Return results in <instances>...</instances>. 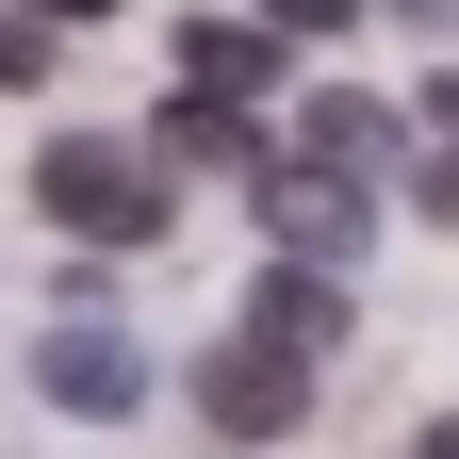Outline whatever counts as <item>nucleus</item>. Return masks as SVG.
Segmentation results:
<instances>
[{"mask_svg":"<svg viewBox=\"0 0 459 459\" xmlns=\"http://www.w3.org/2000/svg\"><path fill=\"white\" fill-rule=\"evenodd\" d=\"M164 197H181V181H164L132 132H49V148H33V213H49V230H82V247H148Z\"/></svg>","mask_w":459,"mask_h":459,"instance_id":"nucleus-1","label":"nucleus"},{"mask_svg":"<svg viewBox=\"0 0 459 459\" xmlns=\"http://www.w3.org/2000/svg\"><path fill=\"white\" fill-rule=\"evenodd\" d=\"M247 181H263V230H279V263H312V279H344V263L377 247V197L344 181V164H312V148L279 164V148H263Z\"/></svg>","mask_w":459,"mask_h":459,"instance_id":"nucleus-2","label":"nucleus"},{"mask_svg":"<svg viewBox=\"0 0 459 459\" xmlns=\"http://www.w3.org/2000/svg\"><path fill=\"white\" fill-rule=\"evenodd\" d=\"M197 411H213L230 443H279V427L312 411V361H296V344H263V328H230L213 361H197Z\"/></svg>","mask_w":459,"mask_h":459,"instance_id":"nucleus-3","label":"nucleus"},{"mask_svg":"<svg viewBox=\"0 0 459 459\" xmlns=\"http://www.w3.org/2000/svg\"><path fill=\"white\" fill-rule=\"evenodd\" d=\"M33 377H49V411H132V394H148V361H132V328H115V312H49Z\"/></svg>","mask_w":459,"mask_h":459,"instance_id":"nucleus-4","label":"nucleus"},{"mask_svg":"<svg viewBox=\"0 0 459 459\" xmlns=\"http://www.w3.org/2000/svg\"><path fill=\"white\" fill-rule=\"evenodd\" d=\"M132 148L164 164V181H181V164H263V148H247V99H164Z\"/></svg>","mask_w":459,"mask_h":459,"instance_id":"nucleus-5","label":"nucleus"},{"mask_svg":"<svg viewBox=\"0 0 459 459\" xmlns=\"http://www.w3.org/2000/svg\"><path fill=\"white\" fill-rule=\"evenodd\" d=\"M263 82H279V33H263V17L181 33V99H263Z\"/></svg>","mask_w":459,"mask_h":459,"instance_id":"nucleus-6","label":"nucleus"},{"mask_svg":"<svg viewBox=\"0 0 459 459\" xmlns=\"http://www.w3.org/2000/svg\"><path fill=\"white\" fill-rule=\"evenodd\" d=\"M247 328H263V344H296V361H312V344H344V296H328V279H312V263H279Z\"/></svg>","mask_w":459,"mask_h":459,"instance_id":"nucleus-7","label":"nucleus"},{"mask_svg":"<svg viewBox=\"0 0 459 459\" xmlns=\"http://www.w3.org/2000/svg\"><path fill=\"white\" fill-rule=\"evenodd\" d=\"M296 148L361 181V164H394V115H377V99H312V132H296Z\"/></svg>","mask_w":459,"mask_h":459,"instance_id":"nucleus-8","label":"nucleus"},{"mask_svg":"<svg viewBox=\"0 0 459 459\" xmlns=\"http://www.w3.org/2000/svg\"><path fill=\"white\" fill-rule=\"evenodd\" d=\"M361 0H263V33H344Z\"/></svg>","mask_w":459,"mask_h":459,"instance_id":"nucleus-9","label":"nucleus"},{"mask_svg":"<svg viewBox=\"0 0 459 459\" xmlns=\"http://www.w3.org/2000/svg\"><path fill=\"white\" fill-rule=\"evenodd\" d=\"M49 66V17H0V82H33Z\"/></svg>","mask_w":459,"mask_h":459,"instance_id":"nucleus-10","label":"nucleus"},{"mask_svg":"<svg viewBox=\"0 0 459 459\" xmlns=\"http://www.w3.org/2000/svg\"><path fill=\"white\" fill-rule=\"evenodd\" d=\"M33 17H66V33H82V17H115V0H33Z\"/></svg>","mask_w":459,"mask_h":459,"instance_id":"nucleus-11","label":"nucleus"},{"mask_svg":"<svg viewBox=\"0 0 459 459\" xmlns=\"http://www.w3.org/2000/svg\"><path fill=\"white\" fill-rule=\"evenodd\" d=\"M394 17H411V33H443V0H394Z\"/></svg>","mask_w":459,"mask_h":459,"instance_id":"nucleus-12","label":"nucleus"}]
</instances>
